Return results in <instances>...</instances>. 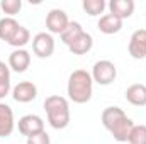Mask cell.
Segmentation results:
<instances>
[{"label":"cell","instance_id":"12","mask_svg":"<svg viewBox=\"0 0 146 144\" xmlns=\"http://www.w3.org/2000/svg\"><path fill=\"white\" fill-rule=\"evenodd\" d=\"M134 2L133 0H110L109 2V10L112 15L119 17L121 20L129 19L134 12Z\"/></svg>","mask_w":146,"mask_h":144},{"label":"cell","instance_id":"14","mask_svg":"<svg viewBox=\"0 0 146 144\" xmlns=\"http://www.w3.org/2000/svg\"><path fill=\"white\" fill-rule=\"evenodd\" d=\"M97 27H99V31L104 32V34H109V36L110 34H117V32L122 29V20H121L119 17L112 15V14H106V15H102V17L99 19Z\"/></svg>","mask_w":146,"mask_h":144},{"label":"cell","instance_id":"24","mask_svg":"<svg viewBox=\"0 0 146 144\" xmlns=\"http://www.w3.org/2000/svg\"><path fill=\"white\" fill-rule=\"evenodd\" d=\"M10 90H12L10 81H0V100L5 98V97L10 93Z\"/></svg>","mask_w":146,"mask_h":144},{"label":"cell","instance_id":"7","mask_svg":"<svg viewBox=\"0 0 146 144\" xmlns=\"http://www.w3.org/2000/svg\"><path fill=\"white\" fill-rule=\"evenodd\" d=\"M17 127H19V132L26 137H31L37 132H42L44 131V120L36 115V114H27L24 117L19 119L17 122Z\"/></svg>","mask_w":146,"mask_h":144},{"label":"cell","instance_id":"8","mask_svg":"<svg viewBox=\"0 0 146 144\" xmlns=\"http://www.w3.org/2000/svg\"><path fill=\"white\" fill-rule=\"evenodd\" d=\"M37 97V87L33 81H19L12 88V98L19 104H29L36 100Z\"/></svg>","mask_w":146,"mask_h":144},{"label":"cell","instance_id":"13","mask_svg":"<svg viewBox=\"0 0 146 144\" xmlns=\"http://www.w3.org/2000/svg\"><path fill=\"white\" fill-rule=\"evenodd\" d=\"M126 100L134 107H145L146 105V85L134 83L127 87L126 90Z\"/></svg>","mask_w":146,"mask_h":144},{"label":"cell","instance_id":"2","mask_svg":"<svg viewBox=\"0 0 146 144\" xmlns=\"http://www.w3.org/2000/svg\"><path fill=\"white\" fill-rule=\"evenodd\" d=\"M66 93H68V98L73 104H80V105L87 104L92 98V93H94L92 75L87 70H75L68 76Z\"/></svg>","mask_w":146,"mask_h":144},{"label":"cell","instance_id":"22","mask_svg":"<svg viewBox=\"0 0 146 144\" xmlns=\"http://www.w3.org/2000/svg\"><path fill=\"white\" fill-rule=\"evenodd\" d=\"M27 144H51V139H49V134L42 131V132H37L34 136L27 137Z\"/></svg>","mask_w":146,"mask_h":144},{"label":"cell","instance_id":"6","mask_svg":"<svg viewBox=\"0 0 146 144\" xmlns=\"http://www.w3.org/2000/svg\"><path fill=\"white\" fill-rule=\"evenodd\" d=\"M68 24H70L68 15L61 9H53L46 15V29L49 34H60L61 36V32L68 27Z\"/></svg>","mask_w":146,"mask_h":144},{"label":"cell","instance_id":"9","mask_svg":"<svg viewBox=\"0 0 146 144\" xmlns=\"http://www.w3.org/2000/svg\"><path fill=\"white\" fill-rule=\"evenodd\" d=\"M127 51L131 58L134 59H145L146 58V29H138L131 34Z\"/></svg>","mask_w":146,"mask_h":144},{"label":"cell","instance_id":"10","mask_svg":"<svg viewBox=\"0 0 146 144\" xmlns=\"http://www.w3.org/2000/svg\"><path fill=\"white\" fill-rule=\"evenodd\" d=\"M31 65V54L26 49H15L9 56V68L15 73H24Z\"/></svg>","mask_w":146,"mask_h":144},{"label":"cell","instance_id":"23","mask_svg":"<svg viewBox=\"0 0 146 144\" xmlns=\"http://www.w3.org/2000/svg\"><path fill=\"white\" fill-rule=\"evenodd\" d=\"M0 81H10V68L3 61H0Z\"/></svg>","mask_w":146,"mask_h":144},{"label":"cell","instance_id":"11","mask_svg":"<svg viewBox=\"0 0 146 144\" xmlns=\"http://www.w3.org/2000/svg\"><path fill=\"white\" fill-rule=\"evenodd\" d=\"M15 129L14 110L7 104L0 102V137H9Z\"/></svg>","mask_w":146,"mask_h":144},{"label":"cell","instance_id":"4","mask_svg":"<svg viewBox=\"0 0 146 144\" xmlns=\"http://www.w3.org/2000/svg\"><path fill=\"white\" fill-rule=\"evenodd\" d=\"M90 75H92V80L95 83H99L102 87H107L110 83H114V80L117 76V68L109 59H100L94 65Z\"/></svg>","mask_w":146,"mask_h":144},{"label":"cell","instance_id":"5","mask_svg":"<svg viewBox=\"0 0 146 144\" xmlns=\"http://www.w3.org/2000/svg\"><path fill=\"white\" fill-rule=\"evenodd\" d=\"M33 51L37 58L44 59L54 53V39L49 32H37L33 37Z\"/></svg>","mask_w":146,"mask_h":144},{"label":"cell","instance_id":"15","mask_svg":"<svg viewBox=\"0 0 146 144\" xmlns=\"http://www.w3.org/2000/svg\"><path fill=\"white\" fill-rule=\"evenodd\" d=\"M92 46H94V37L90 36L88 32L83 31L76 39H73V42L68 46V49H70V53H73V54L82 56V54H87L92 49Z\"/></svg>","mask_w":146,"mask_h":144},{"label":"cell","instance_id":"1","mask_svg":"<svg viewBox=\"0 0 146 144\" xmlns=\"http://www.w3.org/2000/svg\"><path fill=\"white\" fill-rule=\"evenodd\" d=\"M100 120H102V126L112 134V137L117 143H127V137L131 129L134 127V122L126 115V112L121 107L104 108Z\"/></svg>","mask_w":146,"mask_h":144},{"label":"cell","instance_id":"21","mask_svg":"<svg viewBox=\"0 0 146 144\" xmlns=\"http://www.w3.org/2000/svg\"><path fill=\"white\" fill-rule=\"evenodd\" d=\"M0 9H2L9 17H12V15H15V14L21 12L22 2H21V0H2V2H0Z\"/></svg>","mask_w":146,"mask_h":144},{"label":"cell","instance_id":"17","mask_svg":"<svg viewBox=\"0 0 146 144\" xmlns=\"http://www.w3.org/2000/svg\"><path fill=\"white\" fill-rule=\"evenodd\" d=\"M29 41H31V32H29V29L24 27V26H21V27L17 29V32L14 34V37L9 41V44L14 46L15 49H24V46H26Z\"/></svg>","mask_w":146,"mask_h":144},{"label":"cell","instance_id":"3","mask_svg":"<svg viewBox=\"0 0 146 144\" xmlns=\"http://www.w3.org/2000/svg\"><path fill=\"white\" fill-rule=\"evenodd\" d=\"M44 110L48 115V122L53 129L61 131L70 124V104L65 97L49 95L44 100Z\"/></svg>","mask_w":146,"mask_h":144},{"label":"cell","instance_id":"16","mask_svg":"<svg viewBox=\"0 0 146 144\" xmlns=\"http://www.w3.org/2000/svg\"><path fill=\"white\" fill-rule=\"evenodd\" d=\"M19 27H21V24L14 17H3V19H0V39L9 44V41L14 37V34L17 32Z\"/></svg>","mask_w":146,"mask_h":144},{"label":"cell","instance_id":"19","mask_svg":"<svg viewBox=\"0 0 146 144\" xmlns=\"http://www.w3.org/2000/svg\"><path fill=\"white\" fill-rule=\"evenodd\" d=\"M82 7L88 15L95 17V15H100L106 10V2L104 0H83Z\"/></svg>","mask_w":146,"mask_h":144},{"label":"cell","instance_id":"20","mask_svg":"<svg viewBox=\"0 0 146 144\" xmlns=\"http://www.w3.org/2000/svg\"><path fill=\"white\" fill-rule=\"evenodd\" d=\"M129 144H146V126H134L127 137Z\"/></svg>","mask_w":146,"mask_h":144},{"label":"cell","instance_id":"18","mask_svg":"<svg viewBox=\"0 0 146 144\" xmlns=\"http://www.w3.org/2000/svg\"><path fill=\"white\" fill-rule=\"evenodd\" d=\"M83 32V27H82V24L80 22H70L68 24V27L61 32V41L66 44V46H70L73 42V39H76V37L80 36Z\"/></svg>","mask_w":146,"mask_h":144}]
</instances>
